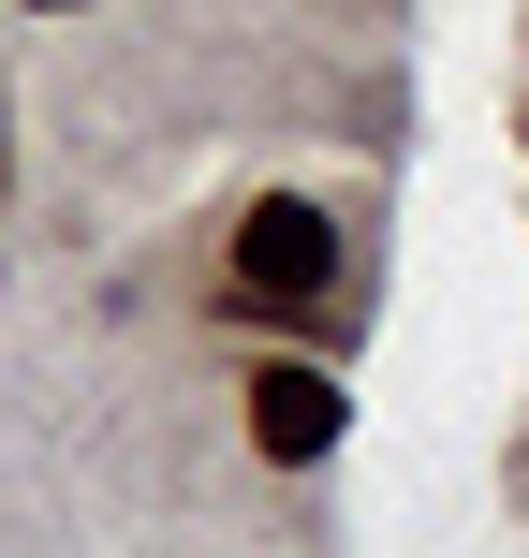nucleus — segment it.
<instances>
[{
    "label": "nucleus",
    "mask_w": 529,
    "mask_h": 558,
    "mask_svg": "<svg viewBox=\"0 0 529 558\" xmlns=\"http://www.w3.org/2000/svg\"><path fill=\"white\" fill-rule=\"evenodd\" d=\"M29 15H59V0H29Z\"/></svg>",
    "instance_id": "nucleus-3"
},
{
    "label": "nucleus",
    "mask_w": 529,
    "mask_h": 558,
    "mask_svg": "<svg viewBox=\"0 0 529 558\" xmlns=\"http://www.w3.org/2000/svg\"><path fill=\"white\" fill-rule=\"evenodd\" d=\"M338 294V221L309 192H251L236 206V308H309Z\"/></svg>",
    "instance_id": "nucleus-1"
},
{
    "label": "nucleus",
    "mask_w": 529,
    "mask_h": 558,
    "mask_svg": "<svg viewBox=\"0 0 529 558\" xmlns=\"http://www.w3.org/2000/svg\"><path fill=\"white\" fill-rule=\"evenodd\" d=\"M251 441L279 456V471H309V456L338 441V383H324V367H265V383H251Z\"/></svg>",
    "instance_id": "nucleus-2"
}]
</instances>
